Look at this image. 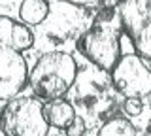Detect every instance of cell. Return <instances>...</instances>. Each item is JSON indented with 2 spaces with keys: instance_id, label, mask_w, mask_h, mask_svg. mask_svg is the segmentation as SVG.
<instances>
[{
  "instance_id": "7a4b0ae2",
  "label": "cell",
  "mask_w": 151,
  "mask_h": 136,
  "mask_svg": "<svg viewBox=\"0 0 151 136\" xmlns=\"http://www.w3.org/2000/svg\"><path fill=\"white\" fill-rule=\"evenodd\" d=\"M0 129L6 136H47L45 104L38 96H15L0 110Z\"/></svg>"
},
{
  "instance_id": "6da1fadb",
  "label": "cell",
  "mask_w": 151,
  "mask_h": 136,
  "mask_svg": "<svg viewBox=\"0 0 151 136\" xmlns=\"http://www.w3.org/2000/svg\"><path fill=\"white\" fill-rule=\"evenodd\" d=\"M78 76V64L70 53L64 51H49L36 60L30 68L28 83L38 98L57 100L63 98Z\"/></svg>"
},
{
  "instance_id": "9c48e42d",
  "label": "cell",
  "mask_w": 151,
  "mask_h": 136,
  "mask_svg": "<svg viewBox=\"0 0 151 136\" xmlns=\"http://www.w3.org/2000/svg\"><path fill=\"white\" fill-rule=\"evenodd\" d=\"M98 136H136V127L127 117H111L102 123Z\"/></svg>"
},
{
  "instance_id": "277c9868",
  "label": "cell",
  "mask_w": 151,
  "mask_h": 136,
  "mask_svg": "<svg viewBox=\"0 0 151 136\" xmlns=\"http://www.w3.org/2000/svg\"><path fill=\"white\" fill-rule=\"evenodd\" d=\"M117 13L136 53L151 63V0H121Z\"/></svg>"
},
{
  "instance_id": "52a82bcc",
  "label": "cell",
  "mask_w": 151,
  "mask_h": 136,
  "mask_svg": "<svg viewBox=\"0 0 151 136\" xmlns=\"http://www.w3.org/2000/svg\"><path fill=\"white\" fill-rule=\"evenodd\" d=\"M45 117L49 121V127L55 129H68V125L74 121L76 112L74 106L64 98H57V100H49L45 104Z\"/></svg>"
},
{
  "instance_id": "30bf717a",
  "label": "cell",
  "mask_w": 151,
  "mask_h": 136,
  "mask_svg": "<svg viewBox=\"0 0 151 136\" xmlns=\"http://www.w3.org/2000/svg\"><path fill=\"white\" fill-rule=\"evenodd\" d=\"M144 110V102L142 98H127L123 102V112H125L129 117H138Z\"/></svg>"
},
{
  "instance_id": "7c38bea8",
  "label": "cell",
  "mask_w": 151,
  "mask_h": 136,
  "mask_svg": "<svg viewBox=\"0 0 151 136\" xmlns=\"http://www.w3.org/2000/svg\"><path fill=\"white\" fill-rule=\"evenodd\" d=\"M64 2L74 4V6H83V8H87V6H94V4H100L102 0H64Z\"/></svg>"
},
{
  "instance_id": "8fae6325",
  "label": "cell",
  "mask_w": 151,
  "mask_h": 136,
  "mask_svg": "<svg viewBox=\"0 0 151 136\" xmlns=\"http://www.w3.org/2000/svg\"><path fill=\"white\" fill-rule=\"evenodd\" d=\"M85 121L81 115H76L74 121L68 125V129H66V136H83L85 134Z\"/></svg>"
},
{
  "instance_id": "8992f818",
  "label": "cell",
  "mask_w": 151,
  "mask_h": 136,
  "mask_svg": "<svg viewBox=\"0 0 151 136\" xmlns=\"http://www.w3.org/2000/svg\"><path fill=\"white\" fill-rule=\"evenodd\" d=\"M28 64L9 42H0V100H13L28 83Z\"/></svg>"
},
{
  "instance_id": "ba28073f",
  "label": "cell",
  "mask_w": 151,
  "mask_h": 136,
  "mask_svg": "<svg viewBox=\"0 0 151 136\" xmlns=\"http://www.w3.org/2000/svg\"><path fill=\"white\" fill-rule=\"evenodd\" d=\"M47 15H49L47 0H23L19 6V19L28 27H36L44 23Z\"/></svg>"
},
{
  "instance_id": "3957f363",
  "label": "cell",
  "mask_w": 151,
  "mask_h": 136,
  "mask_svg": "<svg viewBox=\"0 0 151 136\" xmlns=\"http://www.w3.org/2000/svg\"><path fill=\"white\" fill-rule=\"evenodd\" d=\"M78 49L83 53L85 59H89L98 68L111 72L123 57L119 27L108 21H98L87 32H83V36L78 42Z\"/></svg>"
},
{
  "instance_id": "5b68a950",
  "label": "cell",
  "mask_w": 151,
  "mask_h": 136,
  "mask_svg": "<svg viewBox=\"0 0 151 136\" xmlns=\"http://www.w3.org/2000/svg\"><path fill=\"white\" fill-rule=\"evenodd\" d=\"M111 83L125 98L151 95V63L138 53H127L111 70Z\"/></svg>"
}]
</instances>
